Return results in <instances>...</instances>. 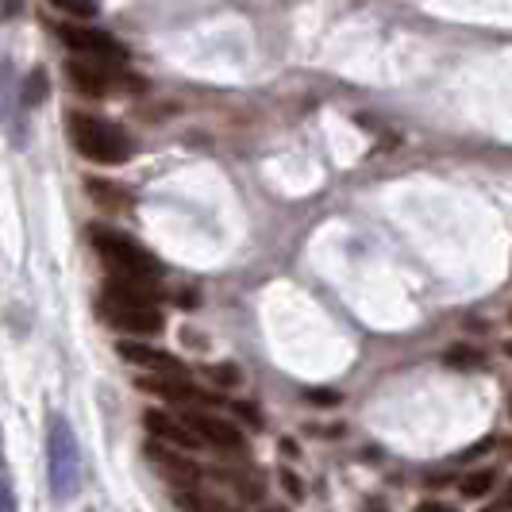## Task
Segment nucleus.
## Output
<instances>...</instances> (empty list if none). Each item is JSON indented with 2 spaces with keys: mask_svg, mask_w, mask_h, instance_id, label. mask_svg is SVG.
I'll return each mask as SVG.
<instances>
[{
  "mask_svg": "<svg viewBox=\"0 0 512 512\" xmlns=\"http://www.w3.org/2000/svg\"><path fill=\"white\" fill-rule=\"evenodd\" d=\"M54 8H62V12H70V16H97V0H51Z\"/></svg>",
  "mask_w": 512,
  "mask_h": 512,
  "instance_id": "obj_16",
  "label": "nucleus"
},
{
  "mask_svg": "<svg viewBox=\"0 0 512 512\" xmlns=\"http://www.w3.org/2000/svg\"><path fill=\"white\" fill-rule=\"evenodd\" d=\"M70 135H74V147L89 162H104V166H116V162H128L131 158V139L116 128L112 120L101 116H74L70 120Z\"/></svg>",
  "mask_w": 512,
  "mask_h": 512,
  "instance_id": "obj_3",
  "label": "nucleus"
},
{
  "mask_svg": "<svg viewBox=\"0 0 512 512\" xmlns=\"http://www.w3.org/2000/svg\"><path fill=\"white\" fill-rule=\"evenodd\" d=\"M282 451L289 459H297V443H293V439H282Z\"/></svg>",
  "mask_w": 512,
  "mask_h": 512,
  "instance_id": "obj_23",
  "label": "nucleus"
},
{
  "mask_svg": "<svg viewBox=\"0 0 512 512\" xmlns=\"http://www.w3.org/2000/svg\"><path fill=\"white\" fill-rule=\"evenodd\" d=\"M58 39L74 54H89V58H104V62H120L124 51L97 27H58Z\"/></svg>",
  "mask_w": 512,
  "mask_h": 512,
  "instance_id": "obj_6",
  "label": "nucleus"
},
{
  "mask_svg": "<svg viewBox=\"0 0 512 512\" xmlns=\"http://www.w3.org/2000/svg\"><path fill=\"white\" fill-rule=\"evenodd\" d=\"M501 505H505V509H512V482L505 486V497H501Z\"/></svg>",
  "mask_w": 512,
  "mask_h": 512,
  "instance_id": "obj_24",
  "label": "nucleus"
},
{
  "mask_svg": "<svg viewBox=\"0 0 512 512\" xmlns=\"http://www.w3.org/2000/svg\"><path fill=\"white\" fill-rule=\"evenodd\" d=\"M120 355L128 362H135V366H147V370H154V374H166V378H189V366L181 359H174V355H166V351H154V347H143V343H120L116 347Z\"/></svg>",
  "mask_w": 512,
  "mask_h": 512,
  "instance_id": "obj_8",
  "label": "nucleus"
},
{
  "mask_svg": "<svg viewBox=\"0 0 512 512\" xmlns=\"http://www.w3.org/2000/svg\"><path fill=\"white\" fill-rule=\"evenodd\" d=\"M147 393H158V397H166V401H189V405H205L212 397H205L197 385H189L185 378H147V382H139Z\"/></svg>",
  "mask_w": 512,
  "mask_h": 512,
  "instance_id": "obj_11",
  "label": "nucleus"
},
{
  "mask_svg": "<svg viewBox=\"0 0 512 512\" xmlns=\"http://www.w3.org/2000/svg\"><path fill=\"white\" fill-rule=\"evenodd\" d=\"M0 462H4V447H0Z\"/></svg>",
  "mask_w": 512,
  "mask_h": 512,
  "instance_id": "obj_29",
  "label": "nucleus"
},
{
  "mask_svg": "<svg viewBox=\"0 0 512 512\" xmlns=\"http://www.w3.org/2000/svg\"><path fill=\"white\" fill-rule=\"evenodd\" d=\"M20 12V0H0V16H16Z\"/></svg>",
  "mask_w": 512,
  "mask_h": 512,
  "instance_id": "obj_21",
  "label": "nucleus"
},
{
  "mask_svg": "<svg viewBox=\"0 0 512 512\" xmlns=\"http://www.w3.org/2000/svg\"><path fill=\"white\" fill-rule=\"evenodd\" d=\"M370 509H362V512H385V505H378V501H366Z\"/></svg>",
  "mask_w": 512,
  "mask_h": 512,
  "instance_id": "obj_25",
  "label": "nucleus"
},
{
  "mask_svg": "<svg viewBox=\"0 0 512 512\" xmlns=\"http://www.w3.org/2000/svg\"><path fill=\"white\" fill-rule=\"evenodd\" d=\"M0 512H16V497H12V489L0 482Z\"/></svg>",
  "mask_w": 512,
  "mask_h": 512,
  "instance_id": "obj_20",
  "label": "nucleus"
},
{
  "mask_svg": "<svg viewBox=\"0 0 512 512\" xmlns=\"http://www.w3.org/2000/svg\"><path fill=\"white\" fill-rule=\"evenodd\" d=\"M143 424H147V432H151L154 439H166V443H174V447H181V451L201 447L197 432H193L185 420H174V416H166V412H147Z\"/></svg>",
  "mask_w": 512,
  "mask_h": 512,
  "instance_id": "obj_10",
  "label": "nucleus"
},
{
  "mask_svg": "<svg viewBox=\"0 0 512 512\" xmlns=\"http://www.w3.org/2000/svg\"><path fill=\"white\" fill-rule=\"evenodd\" d=\"M489 512H512V509H489Z\"/></svg>",
  "mask_w": 512,
  "mask_h": 512,
  "instance_id": "obj_28",
  "label": "nucleus"
},
{
  "mask_svg": "<svg viewBox=\"0 0 512 512\" xmlns=\"http://www.w3.org/2000/svg\"><path fill=\"white\" fill-rule=\"evenodd\" d=\"M308 401H316V405H339V393H332V389H308Z\"/></svg>",
  "mask_w": 512,
  "mask_h": 512,
  "instance_id": "obj_18",
  "label": "nucleus"
},
{
  "mask_svg": "<svg viewBox=\"0 0 512 512\" xmlns=\"http://www.w3.org/2000/svg\"><path fill=\"white\" fill-rule=\"evenodd\" d=\"M505 455H512V439H505Z\"/></svg>",
  "mask_w": 512,
  "mask_h": 512,
  "instance_id": "obj_26",
  "label": "nucleus"
},
{
  "mask_svg": "<svg viewBox=\"0 0 512 512\" xmlns=\"http://www.w3.org/2000/svg\"><path fill=\"white\" fill-rule=\"evenodd\" d=\"M416 512H455V509H451V505H439V501H424Z\"/></svg>",
  "mask_w": 512,
  "mask_h": 512,
  "instance_id": "obj_22",
  "label": "nucleus"
},
{
  "mask_svg": "<svg viewBox=\"0 0 512 512\" xmlns=\"http://www.w3.org/2000/svg\"><path fill=\"white\" fill-rule=\"evenodd\" d=\"M93 247H97V255L104 258V266L112 270V278H143V282H158V274H162V262H158L147 247H139L135 239L120 235V231L97 228L93 231Z\"/></svg>",
  "mask_w": 512,
  "mask_h": 512,
  "instance_id": "obj_2",
  "label": "nucleus"
},
{
  "mask_svg": "<svg viewBox=\"0 0 512 512\" xmlns=\"http://www.w3.org/2000/svg\"><path fill=\"white\" fill-rule=\"evenodd\" d=\"M147 459L170 478V482H178V486H197L201 482V466L193 459H185V455H178V451H166L162 443H147Z\"/></svg>",
  "mask_w": 512,
  "mask_h": 512,
  "instance_id": "obj_9",
  "label": "nucleus"
},
{
  "mask_svg": "<svg viewBox=\"0 0 512 512\" xmlns=\"http://www.w3.org/2000/svg\"><path fill=\"white\" fill-rule=\"evenodd\" d=\"M497 482V470H474V474H466L459 482L462 497H486L489 489Z\"/></svg>",
  "mask_w": 512,
  "mask_h": 512,
  "instance_id": "obj_13",
  "label": "nucleus"
},
{
  "mask_svg": "<svg viewBox=\"0 0 512 512\" xmlns=\"http://www.w3.org/2000/svg\"><path fill=\"white\" fill-rule=\"evenodd\" d=\"M282 486H285V493H293V497H301V493H305L301 478H297V474H289V470L282 474Z\"/></svg>",
  "mask_w": 512,
  "mask_h": 512,
  "instance_id": "obj_19",
  "label": "nucleus"
},
{
  "mask_svg": "<svg viewBox=\"0 0 512 512\" xmlns=\"http://www.w3.org/2000/svg\"><path fill=\"white\" fill-rule=\"evenodd\" d=\"M201 443H212V447H224V451H243V432L239 428H231L228 420H220V416H208V412H189V416H181Z\"/></svg>",
  "mask_w": 512,
  "mask_h": 512,
  "instance_id": "obj_7",
  "label": "nucleus"
},
{
  "mask_svg": "<svg viewBox=\"0 0 512 512\" xmlns=\"http://www.w3.org/2000/svg\"><path fill=\"white\" fill-rule=\"evenodd\" d=\"M447 366H459V370H474V366H486V351H478V347H451L447 355Z\"/></svg>",
  "mask_w": 512,
  "mask_h": 512,
  "instance_id": "obj_14",
  "label": "nucleus"
},
{
  "mask_svg": "<svg viewBox=\"0 0 512 512\" xmlns=\"http://www.w3.org/2000/svg\"><path fill=\"white\" fill-rule=\"evenodd\" d=\"M505 355H509V359H512V339H509V343H505Z\"/></svg>",
  "mask_w": 512,
  "mask_h": 512,
  "instance_id": "obj_27",
  "label": "nucleus"
},
{
  "mask_svg": "<svg viewBox=\"0 0 512 512\" xmlns=\"http://www.w3.org/2000/svg\"><path fill=\"white\" fill-rule=\"evenodd\" d=\"M70 81L77 85L81 97H108V89L116 85V74H112V62L77 54L70 62Z\"/></svg>",
  "mask_w": 512,
  "mask_h": 512,
  "instance_id": "obj_5",
  "label": "nucleus"
},
{
  "mask_svg": "<svg viewBox=\"0 0 512 512\" xmlns=\"http://www.w3.org/2000/svg\"><path fill=\"white\" fill-rule=\"evenodd\" d=\"M205 378H212L216 385H239L243 382V374H239V366H231V362H220V366H205Z\"/></svg>",
  "mask_w": 512,
  "mask_h": 512,
  "instance_id": "obj_15",
  "label": "nucleus"
},
{
  "mask_svg": "<svg viewBox=\"0 0 512 512\" xmlns=\"http://www.w3.org/2000/svg\"><path fill=\"white\" fill-rule=\"evenodd\" d=\"M174 501H178L181 512H239L231 509V505H224V501H216V497H205V493H197V489H178L174 493Z\"/></svg>",
  "mask_w": 512,
  "mask_h": 512,
  "instance_id": "obj_12",
  "label": "nucleus"
},
{
  "mask_svg": "<svg viewBox=\"0 0 512 512\" xmlns=\"http://www.w3.org/2000/svg\"><path fill=\"white\" fill-rule=\"evenodd\" d=\"M47 462H51L54 501H74L81 493V447L66 416L54 412L47 424Z\"/></svg>",
  "mask_w": 512,
  "mask_h": 512,
  "instance_id": "obj_1",
  "label": "nucleus"
},
{
  "mask_svg": "<svg viewBox=\"0 0 512 512\" xmlns=\"http://www.w3.org/2000/svg\"><path fill=\"white\" fill-rule=\"evenodd\" d=\"M101 316L108 328L131 335H158L162 332V312L154 305H135V301H116L101 297Z\"/></svg>",
  "mask_w": 512,
  "mask_h": 512,
  "instance_id": "obj_4",
  "label": "nucleus"
},
{
  "mask_svg": "<svg viewBox=\"0 0 512 512\" xmlns=\"http://www.w3.org/2000/svg\"><path fill=\"white\" fill-rule=\"evenodd\" d=\"M231 409L239 412V416H243V420H247L251 428H262V416H258L255 405H247V401H239V405H231Z\"/></svg>",
  "mask_w": 512,
  "mask_h": 512,
  "instance_id": "obj_17",
  "label": "nucleus"
}]
</instances>
